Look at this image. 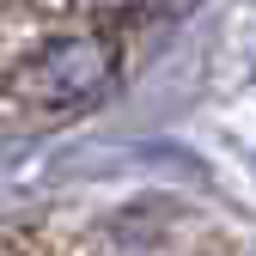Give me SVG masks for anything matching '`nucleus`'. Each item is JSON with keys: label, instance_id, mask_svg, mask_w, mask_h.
Returning <instances> with one entry per match:
<instances>
[{"label": "nucleus", "instance_id": "nucleus-1", "mask_svg": "<svg viewBox=\"0 0 256 256\" xmlns=\"http://www.w3.org/2000/svg\"><path fill=\"white\" fill-rule=\"evenodd\" d=\"M116 80V37L92 18L0 6V116H74Z\"/></svg>", "mask_w": 256, "mask_h": 256}, {"label": "nucleus", "instance_id": "nucleus-2", "mask_svg": "<svg viewBox=\"0 0 256 256\" xmlns=\"http://www.w3.org/2000/svg\"><path fill=\"white\" fill-rule=\"evenodd\" d=\"M24 6L68 12V18H122V12H140L146 0H24Z\"/></svg>", "mask_w": 256, "mask_h": 256}]
</instances>
